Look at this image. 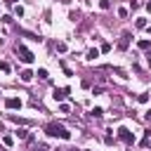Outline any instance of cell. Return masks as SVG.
<instances>
[{
	"mask_svg": "<svg viewBox=\"0 0 151 151\" xmlns=\"http://www.w3.org/2000/svg\"><path fill=\"white\" fill-rule=\"evenodd\" d=\"M17 54H19V59H21V62H26V64H31V62H33V54H31V52H28L21 43L17 45Z\"/></svg>",
	"mask_w": 151,
	"mask_h": 151,
	"instance_id": "cell-2",
	"label": "cell"
},
{
	"mask_svg": "<svg viewBox=\"0 0 151 151\" xmlns=\"http://www.w3.org/2000/svg\"><path fill=\"white\" fill-rule=\"evenodd\" d=\"M57 151H64V149H57Z\"/></svg>",
	"mask_w": 151,
	"mask_h": 151,
	"instance_id": "cell-16",
	"label": "cell"
},
{
	"mask_svg": "<svg viewBox=\"0 0 151 151\" xmlns=\"http://www.w3.org/2000/svg\"><path fill=\"white\" fill-rule=\"evenodd\" d=\"M94 57H99V50H90L87 52V59H94Z\"/></svg>",
	"mask_w": 151,
	"mask_h": 151,
	"instance_id": "cell-11",
	"label": "cell"
},
{
	"mask_svg": "<svg viewBox=\"0 0 151 151\" xmlns=\"http://www.w3.org/2000/svg\"><path fill=\"white\" fill-rule=\"evenodd\" d=\"M66 94H69V87H62V90H54V94H52V97H54L57 102H62V99L66 97Z\"/></svg>",
	"mask_w": 151,
	"mask_h": 151,
	"instance_id": "cell-5",
	"label": "cell"
},
{
	"mask_svg": "<svg viewBox=\"0 0 151 151\" xmlns=\"http://www.w3.org/2000/svg\"><path fill=\"white\" fill-rule=\"evenodd\" d=\"M127 45H130V33H123L118 40V50H127Z\"/></svg>",
	"mask_w": 151,
	"mask_h": 151,
	"instance_id": "cell-4",
	"label": "cell"
},
{
	"mask_svg": "<svg viewBox=\"0 0 151 151\" xmlns=\"http://www.w3.org/2000/svg\"><path fill=\"white\" fill-rule=\"evenodd\" d=\"M31 78H33V73H31V71H24V73H21V80H24V83H28Z\"/></svg>",
	"mask_w": 151,
	"mask_h": 151,
	"instance_id": "cell-8",
	"label": "cell"
},
{
	"mask_svg": "<svg viewBox=\"0 0 151 151\" xmlns=\"http://www.w3.org/2000/svg\"><path fill=\"white\" fill-rule=\"evenodd\" d=\"M90 113H92V116H94V118H102V113H104V111H102V109H99V106H97V109H92V111H90Z\"/></svg>",
	"mask_w": 151,
	"mask_h": 151,
	"instance_id": "cell-9",
	"label": "cell"
},
{
	"mask_svg": "<svg viewBox=\"0 0 151 151\" xmlns=\"http://www.w3.org/2000/svg\"><path fill=\"white\" fill-rule=\"evenodd\" d=\"M5 106H7V109H19V106H21V99H17V97H10V99L5 102Z\"/></svg>",
	"mask_w": 151,
	"mask_h": 151,
	"instance_id": "cell-6",
	"label": "cell"
},
{
	"mask_svg": "<svg viewBox=\"0 0 151 151\" xmlns=\"http://www.w3.org/2000/svg\"><path fill=\"white\" fill-rule=\"evenodd\" d=\"M38 78H40V80H47V71L40 69V71H38Z\"/></svg>",
	"mask_w": 151,
	"mask_h": 151,
	"instance_id": "cell-10",
	"label": "cell"
},
{
	"mask_svg": "<svg viewBox=\"0 0 151 151\" xmlns=\"http://www.w3.org/2000/svg\"><path fill=\"white\" fill-rule=\"evenodd\" d=\"M146 26V19H137V28H144Z\"/></svg>",
	"mask_w": 151,
	"mask_h": 151,
	"instance_id": "cell-13",
	"label": "cell"
},
{
	"mask_svg": "<svg viewBox=\"0 0 151 151\" xmlns=\"http://www.w3.org/2000/svg\"><path fill=\"white\" fill-rule=\"evenodd\" d=\"M0 71H10V64H5V62H0Z\"/></svg>",
	"mask_w": 151,
	"mask_h": 151,
	"instance_id": "cell-15",
	"label": "cell"
},
{
	"mask_svg": "<svg viewBox=\"0 0 151 151\" xmlns=\"http://www.w3.org/2000/svg\"><path fill=\"white\" fill-rule=\"evenodd\" d=\"M149 45H151L149 40H139V50H149Z\"/></svg>",
	"mask_w": 151,
	"mask_h": 151,
	"instance_id": "cell-12",
	"label": "cell"
},
{
	"mask_svg": "<svg viewBox=\"0 0 151 151\" xmlns=\"http://www.w3.org/2000/svg\"><path fill=\"white\" fill-rule=\"evenodd\" d=\"M35 151H50V149H47V144H38V146H35Z\"/></svg>",
	"mask_w": 151,
	"mask_h": 151,
	"instance_id": "cell-14",
	"label": "cell"
},
{
	"mask_svg": "<svg viewBox=\"0 0 151 151\" xmlns=\"http://www.w3.org/2000/svg\"><path fill=\"white\" fill-rule=\"evenodd\" d=\"M149 33H151V28H149Z\"/></svg>",
	"mask_w": 151,
	"mask_h": 151,
	"instance_id": "cell-17",
	"label": "cell"
},
{
	"mask_svg": "<svg viewBox=\"0 0 151 151\" xmlns=\"http://www.w3.org/2000/svg\"><path fill=\"white\" fill-rule=\"evenodd\" d=\"M118 137H121L125 144H132V142H135V137H132V132H130L127 127H121V130H118Z\"/></svg>",
	"mask_w": 151,
	"mask_h": 151,
	"instance_id": "cell-3",
	"label": "cell"
},
{
	"mask_svg": "<svg viewBox=\"0 0 151 151\" xmlns=\"http://www.w3.org/2000/svg\"><path fill=\"white\" fill-rule=\"evenodd\" d=\"M14 135H17L19 139H28V137H31V135H28V132H26V130H17V132H14Z\"/></svg>",
	"mask_w": 151,
	"mask_h": 151,
	"instance_id": "cell-7",
	"label": "cell"
},
{
	"mask_svg": "<svg viewBox=\"0 0 151 151\" xmlns=\"http://www.w3.org/2000/svg\"><path fill=\"white\" fill-rule=\"evenodd\" d=\"M45 132L50 137H59V139H71V132L64 127V125H59V123H47L45 125Z\"/></svg>",
	"mask_w": 151,
	"mask_h": 151,
	"instance_id": "cell-1",
	"label": "cell"
}]
</instances>
